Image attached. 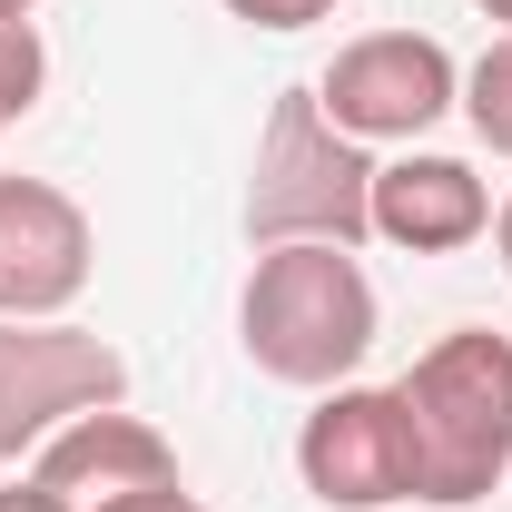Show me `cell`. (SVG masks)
Listing matches in <instances>:
<instances>
[{
	"mask_svg": "<svg viewBox=\"0 0 512 512\" xmlns=\"http://www.w3.org/2000/svg\"><path fill=\"white\" fill-rule=\"evenodd\" d=\"M316 109L365 148H414L424 128H444L463 109V60L434 30H365L325 60Z\"/></svg>",
	"mask_w": 512,
	"mask_h": 512,
	"instance_id": "5",
	"label": "cell"
},
{
	"mask_svg": "<svg viewBox=\"0 0 512 512\" xmlns=\"http://www.w3.org/2000/svg\"><path fill=\"white\" fill-rule=\"evenodd\" d=\"M20 473H30L50 503H69V512H119V503H138V493L188 483V473H178V444H168L148 414H128V404H99V414L60 424Z\"/></svg>",
	"mask_w": 512,
	"mask_h": 512,
	"instance_id": "8",
	"label": "cell"
},
{
	"mask_svg": "<svg viewBox=\"0 0 512 512\" xmlns=\"http://www.w3.org/2000/svg\"><path fill=\"white\" fill-rule=\"evenodd\" d=\"M394 404H404V444H414V503L463 512L483 493H503V473H512V335H493V325L434 335L394 375Z\"/></svg>",
	"mask_w": 512,
	"mask_h": 512,
	"instance_id": "1",
	"label": "cell"
},
{
	"mask_svg": "<svg viewBox=\"0 0 512 512\" xmlns=\"http://www.w3.org/2000/svg\"><path fill=\"white\" fill-rule=\"evenodd\" d=\"M493 256H503V276H512V197L493 207Z\"/></svg>",
	"mask_w": 512,
	"mask_h": 512,
	"instance_id": "15",
	"label": "cell"
},
{
	"mask_svg": "<svg viewBox=\"0 0 512 512\" xmlns=\"http://www.w3.org/2000/svg\"><path fill=\"white\" fill-rule=\"evenodd\" d=\"M463 119L493 158H512V30H493V50L463 69Z\"/></svg>",
	"mask_w": 512,
	"mask_h": 512,
	"instance_id": "10",
	"label": "cell"
},
{
	"mask_svg": "<svg viewBox=\"0 0 512 512\" xmlns=\"http://www.w3.org/2000/svg\"><path fill=\"white\" fill-rule=\"evenodd\" d=\"M247 30H316V20H335V0H227Z\"/></svg>",
	"mask_w": 512,
	"mask_h": 512,
	"instance_id": "12",
	"label": "cell"
},
{
	"mask_svg": "<svg viewBox=\"0 0 512 512\" xmlns=\"http://www.w3.org/2000/svg\"><path fill=\"white\" fill-rule=\"evenodd\" d=\"M375 276L355 266V247H256L247 286H237V345L266 384H355V365L375 355Z\"/></svg>",
	"mask_w": 512,
	"mask_h": 512,
	"instance_id": "2",
	"label": "cell"
},
{
	"mask_svg": "<svg viewBox=\"0 0 512 512\" xmlns=\"http://www.w3.org/2000/svg\"><path fill=\"white\" fill-rule=\"evenodd\" d=\"M40 89H50V50H40V30H30V20H0V128L30 119Z\"/></svg>",
	"mask_w": 512,
	"mask_h": 512,
	"instance_id": "11",
	"label": "cell"
},
{
	"mask_svg": "<svg viewBox=\"0 0 512 512\" xmlns=\"http://www.w3.org/2000/svg\"><path fill=\"white\" fill-rule=\"evenodd\" d=\"M375 237L404 247V256L473 247V237H493V178L473 158H444V148L375 158Z\"/></svg>",
	"mask_w": 512,
	"mask_h": 512,
	"instance_id": "9",
	"label": "cell"
},
{
	"mask_svg": "<svg viewBox=\"0 0 512 512\" xmlns=\"http://www.w3.org/2000/svg\"><path fill=\"white\" fill-rule=\"evenodd\" d=\"M99 276V227L60 178L0 168V316H69Z\"/></svg>",
	"mask_w": 512,
	"mask_h": 512,
	"instance_id": "7",
	"label": "cell"
},
{
	"mask_svg": "<svg viewBox=\"0 0 512 512\" xmlns=\"http://www.w3.org/2000/svg\"><path fill=\"white\" fill-rule=\"evenodd\" d=\"M119 512H207V503H197L188 483H168V493H138V503H119Z\"/></svg>",
	"mask_w": 512,
	"mask_h": 512,
	"instance_id": "14",
	"label": "cell"
},
{
	"mask_svg": "<svg viewBox=\"0 0 512 512\" xmlns=\"http://www.w3.org/2000/svg\"><path fill=\"white\" fill-rule=\"evenodd\" d=\"M375 237V148L316 109V89H276L247 158V247H365Z\"/></svg>",
	"mask_w": 512,
	"mask_h": 512,
	"instance_id": "3",
	"label": "cell"
},
{
	"mask_svg": "<svg viewBox=\"0 0 512 512\" xmlns=\"http://www.w3.org/2000/svg\"><path fill=\"white\" fill-rule=\"evenodd\" d=\"M296 483L325 512H394L414 503V444L394 384H325L316 414L296 424Z\"/></svg>",
	"mask_w": 512,
	"mask_h": 512,
	"instance_id": "6",
	"label": "cell"
},
{
	"mask_svg": "<svg viewBox=\"0 0 512 512\" xmlns=\"http://www.w3.org/2000/svg\"><path fill=\"white\" fill-rule=\"evenodd\" d=\"M0 512H69V503H50V493L20 473V483H0Z\"/></svg>",
	"mask_w": 512,
	"mask_h": 512,
	"instance_id": "13",
	"label": "cell"
},
{
	"mask_svg": "<svg viewBox=\"0 0 512 512\" xmlns=\"http://www.w3.org/2000/svg\"><path fill=\"white\" fill-rule=\"evenodd\" d=\"M30 10H40V0H0V20H30Z\"/></svg>",
	"mask_w": 512,
	"mask_h": 512,
	"instance_id": "17",
	"label": "cell"
},
{
	"mask_svg": "<svg viewBox=\"0 0 512 512\" xmlns=\"http://www.w3.org/2000/svg\"><path fill=\"white\" fill-rule=\"evenodd\" d=\"M473 10H483V20H493V30H512V0H473Z\"/></svg>",
	"mask_w": 512,
	"mask_h": 512,
	"instance_id": "16",
	"label": "cell"
},
{
	"mask_svg": "<svg viewBox=\"0 0 512 512\" xmlns=\"http://www.w3.org/2000/svg\"><path fill=\"white\" fill-rule=\"evenodd\" d=\"M128 404V355L69 316H0V463H30L60 424Z\"/></svg>",
	"mask_w": 512,
	"mask_h": 512,
	"instance_id": "4",
	"label": "cell"
}]
</instances>
